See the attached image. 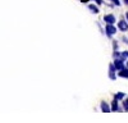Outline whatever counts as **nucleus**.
I'll use <instances>...</instances> for the list:
<instances>
[{
	"label": "nucleus",
	"instance_id": "1",
	"mask_svg": "<svg viewBox=\"0 0 128 123\" xmlns=\"http://www.w3.org/2000/svg\"><path fill=\"white\" fill-rule=\"evenodd\" d=\"M116 31H118V30H116V27L114 24L106 23V26H105V34L108 35V37H113V35H115Z\"/></svg>",
	"mask_w": 128,
	"mask_h": 123
},
{
	"label": "nucleus",
	"instance_id": "2",
	"mask_svg": "<svg viewBox=\"0 0 128 123\" xmlns=\"http://www.w3.org/2000/svg\"><path fill=\"white\" fill-rule=\"evenodd\" d=\"M114 66H115V69L116 70H122L126 68V64H124V60L122 58H115L114 60Z\"/></svg>",
	"mask_w": 128,
	"mask_h": 123
},
{
	"label": "nucleus",
	"instance_id": "3",
	"mask_svg": "<svg viewBox=\"0 0 128 123\" xmlns=\"http://www.w3.org/2000/svg\"><path fill=\"white\" fill-rule=\"evenodd\" d=\"M118 30L122 31V32H127V31H128V20L120 19L119 23H118Z\"/></svg>",
	"mask_w": 128,
	"mask_h": 123
},
{
	"label": "nucleus",
	"instance_id": "4",
	"mask_svg": "<svg viewBox=\"0 0 128 123\" xmlns=\"http://www.w3.org/2000/svg\"><path fill=\"white\" fill-rule=\"evenodd\" d=\"M104 22L105 23H110V24H114L115 23V16H113V14H106V16H104Z\"/></svg>",
	"mask_w": 128,
	"mask_h": 123
},
{
	"label": "nucleus",
	"instance_id": "5",
	"mask_svg": "<svg viewBox=\"0 0 128 123\" xmlns=\"http://www.w3.org/2000/svg\"><path fill=\"white\" fill-rule=\"evenodd\" d=\"M100 108H101V112H104V113H109V112H112V106H109V104H108L106 101H101Z\"/></svg>",
	"mask_w": 128,
	"mask_h": 123
},
{
	"label": "nucleus",
	"instance_id": "6",
	"mask_svg": "<svg viewBox=\"0 0 128 123\" xmlns=\"http://www.w3.org/2000/svg\"><path fill=\"white\" fill-rule=\"evenodd\" d=\"M118 102H119V100H116V99L113 100V102H112V112H119L120 110Z\"/></svg>",
	"mask_w": 128,
	"mask_h": 123
},
{
	"label": "nucleus",
	"instance_id": "7",
	"mask_svg": "<svg viewBox=\"0 0 128 123\" xmlns=\"http://www.w3.org/2000/svg\"><path fill=\"white\" fill-rule=\"evenodd\" d=\"M88 9H90V12H91V13H95V14H98V13L100 12L99 6H98V5H95V4H90V5H88Z\"/></svg>",
	"mask_w": 128,
	"mask_h": 123
},
{
	"label": "nucleus",
	"instance_id": "8",
	"mask_svg": "<svg viewBox=\"0 0 128 123\" xmlns=\"http://www.w3.org/2000/svg\"><path fill=\"white\" fill-rule=\"evenodd\" d=\"M119 77H123V78H128V68H124L122 70H119Z\"/></svg>",
	"mask_w": 128,
	"mask_h": 123
},
{
	"label": "nucleus",
	"instance_id": "9",
	"mask_svg": "<svg viewBox=\"0 0 128 123\" xmlns=\"http://www.w3.org/2000/svg\"><path fill=\"white\" fill-rule=\"evenodd\" d=\"M114 99H116V100H119V101H122V100H124V99H126V95L123 94V92H118V94H115Z\"/></svg>",
	"mask_w": 128,
	"mask_h": 123
},
{
	"label": "nucleus",
	"instance_id": "10",
	"mask_svg": "<svg viewBox=\"0 0 128 123\" xmlns=\"http://www.w3.org/2000/svg\"><path fill=\"white\" fill-rule=\"evenodd\" d=\"M109 78H110V80H113V81H115V80H116V74H115V72H110V70H109Z\"/></svg>",
	"mask_w": 128,
	"mask_h": 123
},
{
	"label": "nucleus",
	"instance_id": "11",
	"mask_svg": "<svg viewBox=\"0 0 128 123\" xmlns=\"http://www.w3.org/2000/svg\"><path fill=\"white\" fill-rule=\"evenodd\" d=\"M120 58H122L123 60H126V59L128 58V51H127V50L123 51V53H120Z\"/></svg>",
	"mask_w": 128,
	"mask_h": 123
},
{
	"label": "nucleus",
	"instance_id": "12",
	"mask_svg": "<svg viewBox=\"0 0 128 123\" xmlns=\"http://www.w3.org/2000/svg\"><path fill=\"white\" fill-rule=\"evenodd\" d=\"M110 2H112L114 5H116V6H119V5H120V0H110Z\"/></svg>",
	"mask_w": 128,
	"mask_h": 123
},
{
	"label": "nucleus",
	"instance_id": "13",
	"mask_svg": "<svg viewBox=\"0 0 128 123\" xmlns=\"http://www.w3.org/2000/svg\"><path fill=\"white\" fill-rule=\"evenodd\" d=\"M109 70H110V72H115V70H116V69H115V66H114V63H112V64L109 66Z\"/></svg>",
	"mask_w": 128,
	"mask_h": 123
},
{
	"label": "nucleus",
	"instance_id": "14",
	"mask_svg": "<svg viewBox=\"0 0 128 123\" xmlns=\"http://www.w3.org/2000/svg\"><path fill=\"white\" fill-rule=\"evenodd\" d=\"M123 109H124L126 112H128V104H127L126 100H123Z\"/></svg>",
	"mask_w": 128,
	"mask_h": 123
},
{
	"label": "nucleus",
	"instance_id": "15",
	"mask_svg": "<svg viewBox=\"0 0 128 123\" xmlns=\"http://www.w3.org/2000/svg\"><path fill=\"white\" fill-rule=\"evenodd\" d=\"M94 2H95L96 4H98V5H102V4H104L102 0H94Z\"/></svg>",
	"mask_w": 128,
	"mask_h": 123
},
{
	"label": "nucleus",
	"instance_id": "16",
	"mask_svg": "<svg viewBox=\"0 0 128 123\" xmlns=\"http://www.w3.org/2000/svg\"><path fill=\"white\" fill-rule=\"evenodd\" d=\"M113 46H114V50H118V44H116L115 41H114V42H113Z\"/></svg>",
	"mask_w": 128,
	"mask_h": 123
},
{
	"label": "nucleus",
	"instance_id": "17",
	"mask_svg": "<svg viewBox=\"0 0 128 123\" xmlns=\"http://www.w3.org/2000/svg\"><path fill=\"white\" fill-rule=\"evenodd\" d=\"M123 41H124L126 44H128V38H126V37H124V38H123Z\"/></svg>",
	"mask_w": 128,
	"mask_h": 123
},
{
	"label": "nucleus",
	"instance_id": "18",
	"mask_svg": "<svg viewBox=\"0 0 128 123\" xmlns=\"http://www.w3.org/2000/svg\"><path fill=\"white\" fill-rule=\"evenodd\" d=\"M124 4H126V5H128V0H124Z\"/></svg>",
	"mask_w": 128,
	"mask_h": 123
},
{
	"label": "nucleus",
	"instance_id": "19",
	"mask_svg": "<svg viewBox=\"0 0 128 123\" xmlns=\"http://www.w3.org/2000/svg\"><path fill=\"white\" fill-rule=\"evenodd\" d=\"M126 18H127V20H128V12L126 13Z\"/></svg>",
	"mask_w": 128,
	"mask_h": 123
},
{
	"label": "nucleus",
	"instance_id": "20",
	"mask_svg": "<svg viewBox=\"0 0 128 123\" xmlns=\"http://www.w3.org/2000/svg\"><path fill=\"white\" fill-rule=\"evenodd\" d=\"M126 101H127V104H128V98H126Z\"/></svg>",
	"mask_w": 128,
	"mask_h": 123
},
{
	"label": "nucleus",
	"instance_id": "21",
	"mask_svg": "<svg viewBox=\"0 0 128 123\" xmlns=\"http://www.w3.org/2000/svg\"><path fill=\"white\" fill-rule=\"evenodd\" d=\"M127 68H128V62H127Z\"/></svg>",
	"mask_w": 128,
	"mask_h": 123
}]
</instances>
